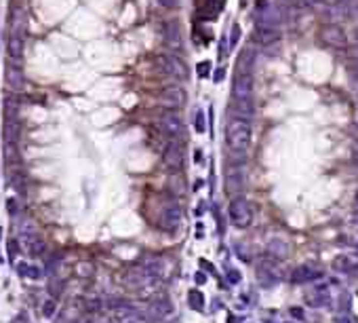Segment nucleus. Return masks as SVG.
Returning a JSON list of instances; mask_svg holds the SVG:
<instances>
[{"mask_svg": "<svg viewBox=\"0 0 358 323\" xmlns=\"http://www.w3.org/2000/svg\"><path fill=\"white\" fill-rule=\"evenodd\" d=\"M232 104L238 118L251 121L255 116V102H253V76L249 72H240L232 87Z\"/></svg>", "mask_w": 358, "mask_h": 323, "instance_id": "f257e3e1", "label": "nucleus"}, {"mask_svg": "<svg viewBox=\"0 0 358 323\" xmlns=\"http://www.w3.org/2000/svg\"><path fill=\"white\" fill-rule=\"evenodd\" d=\"M251 121H244V118H232L226 125V148L230 154L234 157H240L249 150L251 146Z\"/></svg>", "mask_w": 358, "mask_h": 323, "instance_id": "f03ea898", "label": "nucleus"}, {"mask_svg": "<svg viewBox=\"0 0 358 323\" xmlns=\"http://www.w3.org/2000/svg\"><path fill=\"white\" fill-rule=\"evenodd\" d=\"M228 215H230V222L234 224L236 228H249L251 222H253V205L244 199V196H234V199L230 201Z\"/></svg>", "mask_w": 358, "mask_h": 323, "instance_id": "7ed1b4c3", "label": "nucleus"}, {"mask_svg": "<svg viewBox=\"0 0 358 323\" xmlns=\"http://www.w3.org/2000/svg\"><path fill=\"white\" fill-rule=\"evenodd\" d=\"M158 129L165 133L168 139L184 135V118L175 108H167L158 114Z\"/></svg>", "mask_w": 358, "mask_h": 323, "instance_id": "20e7f679", "label": "nucleus"}, {"mask_svg": "<svg viewBox=\"0 0 358 323\" xmlns=\"http://www.w3.org/2000/svg\"><path fill=\"white\" fill-rule=\"evenodd\" d=\"M181 224V207L173 199H167L160 207L158 226L163 230H175Z\"/></svg>", "mask_w": 358, "mask_h": 323, "instance_id": "39448f33", "label": "nucleus"}, {"mask_svg": "<svg viewBox=\"0 0 358 323\" xmlns=\"http://www.w3.org/2000/svg\"><path fill=\"white\" fill-rule=\"evenodd\" d=\"M184 161H186V148H184V144L179 142V137H175L165 146L163 163L168 167V169L177 171V169L184 167Z\"/></svg>", "mask_w": 358, "mask_h": 323, "instance_id": "423d86ee", "label": "nucleus"}, {"mask_svg": "<svg viewBox=\"0 0 358 323\" xmlns=\"http://www.w3.org/2000/svg\"><path fill=\"white\" fill-rule=\"evenodd\" d=\"M156 66H158L160 70H163V74L173 76V79H177V81L188 79L184 64H181V61H179L177 57H173V55H158Z\"/></svg>", "mask_w": 358, "mask_h": 323, "instance_id": "0eeeda50", "label": "nucleus"}, {"mask_svg": "<svg viewBox=\"0 0 358 323\" xmlns=\"http://www.w3.org/2000/svg\"><path fill=\"white\" fill-rule=\"evenodd\" d=\"M244 188V169L238 165H230L226 169V192L234 199V196H240Z\"/></svg>", "mask_w": 358, "mask_h": 323, "instance_id": "6e6552de", "label": "nucleus"}, {"mask_svg": "<svg viewBox=\"0 0 358 323\" xmlns=\"http://www.w3.org/2000/svg\"><path fill=\"white\" fill-rule=\"evenodd\" d=\"M112 323H147L143 313H139L137 308L129 304H118L112 313Z\"/></svg>", "mask_w": 358, "mask_h": 323, "instance_id": "1a4fd4ad", "label": "nucleus"}, {"mask_svg": "<svg viewBox=\"0 0 358 323\" xmlns=\"http://www.w3.org/2000/svg\"><path fill=\"white\" fill-rule=\"evenodd\" d=\"M320 40L333 49H343L348 45V38H346V34H343V30L339 26H333V24H329L320 30Z\"/></svg>", "mask_w": 358, "mask_h": 323, "instance_id": "9d476101", "label": "nucleus"}, {"mask_svg": "<svg viewBox=\"0 0 358 323\" xmlns=\"http://www.w3.org/2000/svg\"><path fill=\"white\" fill-rule=\"evenodd\" d=\"M257 281L262 287H276L280 283V272L274 269V266L270 262H265V260H262V262L257 264Z\"/></svg>", "mask_w": 358, "mask_h": 323, "instance_id": "9b49d317", "label": "nucleus"}, {"mask_svg": "<svg viewBox=\"0 0 358 323\" xmlns=\"http://www.w3.org/2000/svg\"><path fill=\"white\" fill-rule=\"evenodd\" d=\"M253 36L259 45H274L280 40V30L276 26H268V24H257L255 26V32H253Z\"/></svg>", "mask_w": 358, "mask_h": 323, "instance_id": "f8f14e48", "label": "nucleus"}, {"mask_svg": "<svg viewBox=\"0 0 358 323\" xmlns=\"http://www.w3.org/2000/svg\"><path fill=\"white\" fill-rule=\"evenodd\" d=\"M160 102H163L167 108L177 110L186 104V93L181 87H167V89H163V93H160Z\"/></svg>", "mask_w": 358, "mask_h": 323, "instance_id": "ddd939ff", "label": "nucleus"}, {"mask_svg": "<svg viewBox=\"0 0 358 323\" xmlns=\"http://www.w3.org/2000/svg\"><path fill=\"white\" fill-rule=\"evenodd\" d=\"M306 304L310 306V308H322V306H327L329 302H331V292H329V287L325 285V287H316V290H312V292H308L306 294Z\"/></svg>", "mask_w": 358, "mask_h": 323, "instance_id": "4468645a", "label": "nucleus"}, {"mask_svg": "<svg viewBox=\"0 0 358 323\" xmlns=\"http://www.w3.org/2000/svg\"><path fill=\"white\" fill-rule=\"evenodd\" d=\"M163 38H165L167 47H171L173 51H179V49L184 47V43H181V32H179V27H177V24H175V22L165 24V27H163Z\"/></svg>", "mask_w": 358, "mask_h": 323, "instance_id": "2eb2a0df", "label": "nucleus"}, {"mask_svg": "<svg viewBox=\"0 0 358 323\" xmlns=\"http://www.w3.org/2000/svg\"><path fill=\"white\" fill-rule=\"evenodd\" d=\"M320 277H322V272L312 269V266H308V264H301L291 272L293 283H308V281H314V279H320Z\"/></svg>", "mask_w": 358, "mask_h": 323, "instance_id": "dca6fc26", "label": "nucleus"}, {"mask_svg": "<svg viewBox=\"0 0 358 323\" xmlns=\"http://www.w3.org/2000/svg\"><path fill=\"white\" fill-rule=\"evenodd\" d=\"M356 269H358V256L341 254L333 260V270L337 272H354Z\"/></svg>", "mask_w": 358, "mask_h": 323, "instance_id": "f3484780", "label": "nucleus"}, {"mask_svg": "<svg viewBox=\"0 0 358 323\" xmlns=\"http://www.w3.org/2000/svg\"><path fill=\"white\" fill-rule=\"evenodd\" d=\"M21 57H24V34L15 32L9 40V59L13 64H21Z\"/></svg>", "mask_w": 358, "mask_h": 323, "instance_id": "a211bd4d", "label": "nucleus"}, {"mask_svg": "<svg viewBox=\"0 0 358 323\" xmlns=\"http://www.w3.org/2000/svg\"><path fill=\"white\" fill-rule=\"evenodd\" d=\"M171 304H168V300H165V298H158V300H154L152 304H150V317L154 319V321H163V319H167L168 315H171Z\"/></svg>", "mask_w": 358, "mask_h": 323, "instance_id": "6ab92c4d", "label": "nucleus"}, {"mask_svg": "<svg viewBox=\"0 0 358 323\" xmlns=\"http://www.w3.org/2000/svg\"><path fill=\"white\" fill-rule=\"evenodd\" d=\"M19 275L21 277H27V279H40V269H36V266L32 264H19Z\"/></svg>", "mask_w": 358, "mask_h": 323, "instance_id": "aec40b11", "label": "nucleus"}, {"mask_svg": "<svg viewBox=\"0 0 358 323\" xmlns=\"http://www.w3.org/2000/svg\"><path fill=\"white\" fill-rule=\"evenodd\" d=\"M188 300H190V306L194 308V311H202V306H205V298H202V294L200 292H190V296H188Z\"/></svg>", "mask_w": 358, "mask_h": 323, "instance_id": "412c9836", "label": "nucleus"}, {"mask_svg": "<svg viewBox=\"0 0 358 323\" xmlns=\"http://www.w3.org/2000/svg\"><path fill=\"white\" fill-rule=\"evenodd\" d=\"M205 129H207V125H205V112L198 110V112H196V131L205 133Z\"/></svg>", "mask_w": 358, "mask_h": 323, "instance_id": "4be33fe9", "label": "nucleus"}, {"mask_svg": "<svg viewBox=\"0 0 358 323\" xmlns=\"http://www.w3.org/2000/svg\"><path fill=\"white\" fill-rule=\"evenodd\" d=\"M270 251H272V254H278V256H285L286 247L280 241H270Z\"/></svg>", "mask_w": 358, "mask_h": 323, "instance_id": "5701e85b", "label": "nucleus"}, {"mask_svg": "<svg viewBox=\"0 0 358 323\" xmlns=\"http://www.w3.org/2000/svg\"><path fill=\"white\" fill-rule=\"evenodd\" d=\"M53 313H55V302L47 300L45 304H42V315H45V317H53Z\"/></svg>", "mask_w": 358, "mask_h": 323, "instance_id": "b1692460", "label": "nucleus"}, {"mask_svg": "<svg viewBox=\"0 0 358 323\" xmlns=\"http://www.w3.org/2000/svg\"><path fill=\"white\" fill-rule=\"evenodd\" d=\"M9 85H13L15 89H19V85H21V79H19V74H17V72L9 74Z\"/></svg>", "mask_w": 358, "mask_h": 323, "instance_id": "393cba45", "label": "nucleus"}, {"mask_svg": "<svg viewBox=\"0 0 358 323\" xmlns=\"http://www.w3.org/2000/svg\"><path fill=\"white\" fill-rule=\"evenodd\" d=\"M238 38H240V27L234 26V27H232V40H230V47H234Z\"/></svg>", "mask_w": 358, "mask_h": 323, "instance_id": "a878e982", "label": "nucleus"}, {"mask_svg": "<svg viewBox=\"0 0 358 323\" xmlns=\"http://www.w3.org/2000/svg\"><path fill=\"white\" fill-rule=\"evenodd\" d=\"M209 72H211V64H209V61H205V64H198V74L200 76H207Z\"/></svg>", "mask_w": 358, "mask_h": 323, "instance_id": "bb28decb", "label": "nucleus"}, {"mask_svg": "<svg viewBox=\"0 0 358 323\" xmlns=\"http://www.w3.org/2000/svg\"><path fill=\"white\" fill-rule=\"evenodd\" d=\"M228 281H230V283H238V281H240V272L230 270V272H228Z\"/></svg>", "mask_w": 358, "mask_h": 323, "instance_id": "cd10ccee", "label": "nucleus"}, {"mask_svg": "<svg viewBox=\"0 0 358 323\" xmlns=\"http://www.w3.org/2000/svg\"><path fill=\"white\" fill-rule=\"evenodd\" d=\"M160 4L167 6V9H175V6H177V0H160Z\"/></svg>", "mask_w": 358, "mask_h": 323, "instance_id": "c85d7f7f", "label": "nucleus"}, {"mask_svg": "<svg viewBox=\"0 0 358 323\" xmlns=\"http://www.w3.org/2000/svg\"><path fill=\"white\" fill-rule=\"evenodd\" d=\"M291 315H293L295 319H304V313H301V308H297V306L291 308Z\"/></svg>", "mask_w": 358, "mask_h": 323, "instance_id": "c756f323", "label": "nucleus"}, {"mask_svg": "<svg viewBox=\"0 0 358 323\" xmlns=\"http://www.w3.org/2000/svg\"><path fill=\"white\" fill-rule=\"evenodd\" d=\"M352 217H354V222H358V192L354 196V214H352Z\"/></svg>", "mask_w": 358, "mask_h": 323, "instance_id": "7c9ffc66", "label": "nucleus"}, {"mask_svg": "<svg viewBox=\"0 0 358 323\" xmlns=\"http://www.w3.org/2000/svg\"><path fill=\"white\" fill-rule=\"evenodd\" d=\"M205 281H207V277L202 275V272H198V275H196V283H205Z\"/></svg>", "mask_w": 358, "mask_h": 323, "instance_id": "2f4dec72", "label": "nucleus"}, {"mask_svg": "<svg viewBox=\"0 0 358 323\" xmlns=\"http://www.w3.org/2000/svg\"><path fill=\"white\" fill-rule=\"evenodd\" d=\"M337 323H352V319H350V317H339V319H337Z\"/></svg>", "mask_w": 358, "mask_h": 323, "instance_id": "473e14b6", "label": "nucleus"}]
</instances>
